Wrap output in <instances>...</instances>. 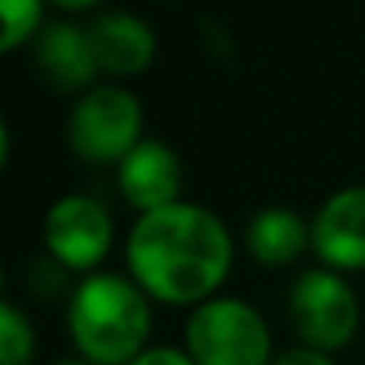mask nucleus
I'll return each instance as SVG.
<instances>
[{
  "mask_svg": "<svg viewBox=\"0 0 365 365\" xmlns=\"http://www.w3.org/2000/svg\"><path fill=\"white\" fill-rule=\"evenodd\" d=\"M125 262L147 297L205 304L233 269V237L212 208L175 201L133 222Z\"/></svg>",
  "mask_w": 365,
  "mask_h": 365,
  "instance_id": "1",
  "label": "nucleus"
},
{
  "mask_svg": "<svg viewBox=\"0 0 365 365\" xmlns=\"http://www.w3.org/2000/svg\"><path fill=\"white\" fill-rule=\"evenodd\" d=\"M68 333L86 361L129 365L150 336L147 290L122 272L83 276L68 297Z\"/></svg>",
  "mask_w": 365,
  "mask_h": 365,
  "instance_id": "2",
  "label": "nucleus"
},
{
  "mask_svg": "<svg viewBox=\"0 0 365 365\" xmlns=\"http://www.w3.org/2000/svg\"><path fill=\"white\" fill-rule=\"evenodd\" d=\"M182 336L197 365H272V329L244 297H208L190 312Z\"/></svg>",
  "mask_w": 365,
  "mask_h": 365,
  "instance_id": "3",
  "label": "nucleus"
},
{
  "mask_svg": "<svg viewBox=\"0 0 365 365\" xmlns=\"http://www.w3.org/2000/svg\"><path fill=\"white\" fill-rule=\"evenodd\" d=\"M143 140V104L133 90L101 83L72 104L68 143L79 158L111 165Z\"/></svg>",
  "mask_w": 365,
  "mask_h": 365,
  "instance_id": "4",
  "label": "nucleus"
},
{
  "mask_svg": "<svg viewBox=\"0 0 365 365\" xmlns=\"http://www.w3.org/2000/svg\"><path fill=\"white\" fill-rule=\"evenodd\" d=\"M287 312H290V322H294V333L301 336V344L326 351V354L344 347L354 336L358 315H361L351 283L326 265L304 269L294 279Z\"/></svg>",
  "mask_w": 365,
  "mask_h": 365,
  "instance_id": "5",
  "label": "nucleus"
},
{
  "mask_svg": "<svg viewBox=\"0 0 365 365\" xmlns=\"http://www.w3.org/2000/svg\"><path fill=\"white\" fill-rule=\"evenodd\" d=\"M115 240V222L111 212L90 197V194H65L47 208L43 219V244L47 255L72 272H86L97 269Z\"/></svg>",
  "mask_w": 365,
  "mask_h": 365,
  "instance_id": "6",
  "label": "nucleus"
},
{
  "mask_svg": "<svg viewBox=\"0 0 365 365\" xmlns=\"http://www.w3.org/2000/svg\"><path fill=\"white\" fill-rule=\"evenodd\" d=\"M312 247L333 272L365 269V182L333 190L312 219Z\"/></svg>",
  "mask_w": 365,
  "mask_h": 365,
  "instance_id": "7",
  "label": "nucleus"
},
{
  "mask_svg": "<svg viewBox=\"0 0 365 365\" xmlns=\"http://www.w3.org/2000/svg\"><path fill=\"white\" fill-rule=\"evenodd\" d=\"M118 190L140 212H158L179 201L182 190V165L179 154L154 136H143L122 161H118Z\"/></svg>",
  "mask_w": 365,
  "mask_h": 365,
  "instance_id": "8",
  "label": "nucleus"
},
{
  "mask_svg": "<svg viewBox=\"0 0 365 365\" xmlns=\"http://www.w3.org/2000/svg\"><path fill=\"white\" fill-rule=\"evenodd\" d=\"M36 65L54 86L83 90V93L101 72L90 29L72 22V19H54V22H47L40 29V36H36Z\"/></svg>",
  "mask_w": 365,
  "mask_h": 365,
  "instance_id": "9",
  "label": "nucleus"
},
{
  "mask_svg": "<svg viewBox=\"0 0 365 365\" xmlns=\"http://www.w3.org/2000/svg\"><path fill=\"white\" fill-rule=\"evenodd\" d=\"M86 29H90L101 72L136 76L158 54V36H154L150 22H143L133 11H101Z\"/></svg>",
  "mask_w": 365,
  "mask_h": 365,
  "instance_id": "10",
  "label": "nucleus"
},
{
  "mask_svg": "<svg viewBox=\"0 0 365 365\" xmlns=\"http://www.w3.org/2000/svg\"><path fill=\"white\" fill-rule=\"evenodd\" d=\"M244 240H247V251L255 262L279 269V265L297 262L312 247V222H304L294 208L269 205L247 219Z\"/></svg>",
  "mask_w": 365,
  "mask_h": 365,
  "instance_id": "11",
  "label": "nucleus"
},
{
  "mask_svg": "<svg viewBox=\"0 0 365 365\" xmlns=\"http://www.w3.org/2000/svg\"><path fill=\"white\" fill-rule=\"evenodd\" d=\"M36 333L15 301H0V365H33Z\"/></svg>",
  "mask_w": 365,
  "mask_h": 365,
  "instance_id": "12",
  "label": "nucleus"
},
{
  "mask_svg": "<svg viewBox=\"0 0 365 365\" xmlns=\"http://www.w3.org/2000/svg\"><path fill=\"white\" fill-rule=\"evenodd\" d=\"M43 4L40 0H4L0 4V51H15L29 36L43 29Z\"/></svg>",
  "mask_w": 365,
  "mask_h": 365,
  "instance_id": "13",
  "label": "nucleus"
},
{
  "mask_svg": "<svg viewBox=\"0 0 365 365\" xmlns=\"http://www.w3.org/2000/svg\"><path fill=\"white\" fill-rule=\"evenodd\" d=\"M129 365H197V361L187 354V347H165V344H158V347H147L143 354H136Z\"/></svg>",
  "mask_w": 365,
  "mask_h": 365,
  "instance_id": "14",
  "label": "nucleus"
},
{
  "mask_svg": "<svg viewBox=\"0 0 365 365\" xmlns=\"http://www.w3.org/2000/svg\"><path fill=\"white\" fill-rule=\"evenodd\" d=\"M272 365H336L326 351H315V347H287L283 354L272 358Z\"/></svg>",
  "mask_w": 365,
  "mask_h": 365,
  "instance_id": "15",
  "label": "nucleus"
},
{
  "mask_svg": "<svg viewBox=\"0 0 365 365\" xmlns=\"http://www.w3.org/2000/svg\"><path fill=\"white\" fill-rule=\"evenodd\" d=\"M54 365H93V361H86V358H65V361H54Z\"/></svg>",
  "mask_w": 365,
  "mask_h": 365,
  "instance_id": "16",
  "label": "nucleus"
}]
</instances>
